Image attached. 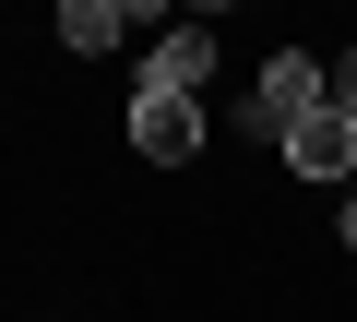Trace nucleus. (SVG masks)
<instances>
[{
	"mask_svg": "<svg viewBox=\"0 0 357 322\" xmlns=\"http://www.w3.org/2000/svg\"><path fill=\"white\" fill-rule=\"evenodd\" d=\"M310 119H333V60H310V48H274V60H262V84H250V108H238V131H274V143H298Z\"/></svg>",
	"mask_w": 357,
	"mask_h": 322,
	"instance_id": "1",
	"label": "nucleus"
},
{
	"mask_svg": "<svg viewBox=\"0 0 357 322\" xmlns=\"http://www.w3.org/2000/svg\"><path fill=\"white\" fill-rule=\"evenodd\" d=\"M203 84H215V36H203V24H167V36L143 48V84H131V96H191V108H203Z\"/></svg>",
	"mask_w": 357,
	"mask_h": 322,
	"instance_id": "2",
	"label": "nucleus"
},
{
	"mask_svg": "<svg viewBox=\"0 0 357 322\" xmlns=\"http://www.w3.org/2000/svg\"><path fill=\"white\" fill-rule=\"evenodd\" d=\"M131 143L155 155V168H191L203 155V108L191 96H131Z\"/></svg>",
	"mask_w": 357,
	"mask_h": 322,
	"instance_id": "3",
	"label": "nucleus"
},
{
	"mask_svg": "<svg viewBox=\"0 0 357 322\" xmlns=\"http://www.w3.org/2000/svg\"><path fill=\"white\" fill-rule=\"evenodd\" d=\"M286 168H298V180H357V119H345V108L310 119V131L286 143Z\"/></svg>",
	"mask_w": 357,
	"mask_h": 322,
	"instance_id": "4",
	"label": "nucleus"
},
{
	"mask_svg": "<svg viewBox=\"0 0 357 322\" xmlns=\"http://www.w3.org/2000/svg\"><path fill=\"white\" fill-rule=\"evenodd\" d=\"M131 24H143L131 0H60V48H84V60H96V48H119Z\"/></svg>",
	"mask_w": 357,
	"mask_h": 322,
	"instance_id": "5",
	"label": "nucleus"
},
{
	"mask_svg": "<svg viewBox=\"0 0 357 322\" xmlns=\"http://www.w3.org/2000/svg\"><path fill=\"white\" fill-rule=\"evenodd\" d=\"M333 108H345V119H357V48H345V60H333Z\"/></svg>",
	"mask_w": 357,
	"mask_h": 322,
	"instance_id": "6",
	"label": "nucleus"
},
{
	"mask_svg": "<svg viewBox=\"0 0 357 322\" xmlns=\"http://www.w3.org/2000/svg\"><path fill=\"white\" fill-rule=\"evenodd\" d=\"M333 239H345V251H357V191H345V215H333Z\"/></svg>",
	"mask_w": 357,
	"mask_h": 322,
	"instance_id": "7",
	"label": "nucleus"
},
{
	"mask_svg": "<svg viewBox=\"0 0 357 322\" xmlns=\"http://www.w3.org/2000/svg\"><path fill=\"white\" fill-rule=\"evenodd\" d=\"M345 191H357V180H345Z\"/></svg>",
	"mask_w": 357,
	"mask_h": 322,
	"instance_id": "8",
	"label": "nucleus"
}]
</instances>
